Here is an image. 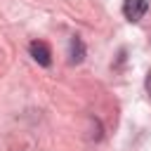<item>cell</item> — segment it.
I'll return each instance as SVG.
<instances>
[{"label": "cell", "mask_w": 151, "mask_h": 151, "mask_svg": "<svg viewBox=\"0 0 151 151\" xmlns=\"http://www.w3.org/2000/svg\"><path fill=\"white\" fill-rule=\"evenodd\" d=\"M149 9V2L146 0H125L123 2V17L127 21H139Z\"/></svg>", "instance_id": "cell-1"}, {"label": "cell", "mask_w": 151, "mask_h": 151, "mask_svg": "<svg viewBox=\"0 0 151 151\" xmlns=\"http://www.w3.org/2000/svg\"><path fill=\"white\" fill-rule=\"evenodd\" d=\"M28 52H31V57H33L40 66H50V64H52V52H50L47 42H42V40H33V42L28 45Z\"/></svg>", "instance_id": "cell-2"}, {"label": "cell", "mask_w": 151, "mask_h": 151, "mask_svg": "<svg viewBox=\"0 0 151 151\" xmlns=\"http://www.w3.org/2000/svg\"><path fill=\"white\" fill-rule=\"evenodd\" d=\"M83 57H85V47H83V40L76 35L71 40V64H80Z\"/></svg>", "instance_id": "cell-3"}, {"label": "cell", "mask_w": 151, "mask_h": 151, "mask_svg": "<svg viewBox=\"0 0 151 151\" xmlns=\"http://www.w3.org/2000/svg\"><path fill=\"white\" fill-rule=\"evenodd\" d=\"M144 85H146V94L151 97V71H149V76H146V83H144Z\"/></svg>", "instance_id": "cell-4"}]
</instances>
